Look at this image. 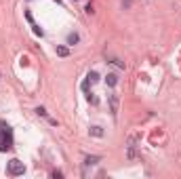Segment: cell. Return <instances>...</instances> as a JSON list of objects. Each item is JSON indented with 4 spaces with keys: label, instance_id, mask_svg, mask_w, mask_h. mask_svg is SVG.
<instances>
[{
    "label": "cell",
    "instance_id": "obj_1",
    "mask_svg": "<svg viewBox=\"0 0 181 179\" xmlns=\"http://www.w3.org/2000/svg\"><path fill=\"white\" fill-rule=\"evenodd\" d=\"M6 173H8L11 177H19V175L25 173V167H23V162H19L17 158H13V160L6 164Z\"/></svg>",
    "mask_w": 181,
    "mask_h": 179
},
{
    "label": "cell",
    "instance_id": "obj_2",
    "mask_svg": "<svg viewBox=\"0 0 181 179\" xmlns=\"http://www.w3.org/2000/svg\"><path fill=\"white\" fill-rule=\"evenodd\" d=\"M127 158L129 160H135L137 158V135L129 137V143H127Z\"/></svg>",
    "mask_w": 181,
    "mask_h": 179
},
{
    "label": "cell",
    "instance_id": "obj_3",
    "mask_svg": "<svg viewBox=\"0 0 181 179\" xmlns=\"http://www.w3.org/2000/svg\"><path fill=\"white\" fill-rule=\"evenodd\" d=\"M107 103H110V112H112V116L116 118V116H118V105H120L118 95H116V93H110V95H107Z\"/></svg>",
    "mask_w": 181,
    "mask_h": 179
},
{
    "label": "cell",
    "instance_id": "obj_4",
    "mask_svg": "<svg viewBox=\"0 0 181 179\" xmlns=\"http://www.w3.org/2000/svg\"><path fill=\"white\" fill-rule=\"evenodd\" d=\"M105 82H107L110 87H116V85H118V76H116V74H107V76H105Z\"/></svg>",
    "mask_w": 181,
    "mask_h": 179
},
{
    "label": "cell",
    "instance_id": "obj_5",
    "mask_svg": "<svg viewBox=\"0 0 181 179\" xmlns=\"http://www.w3.org/2000/svg\"><path fill=\"white\" fill-rule=\"evenodd\" d=\"M99 160H101L99 156H87V158H84V164H87V167H93V164H97Z\"/></svg>",
    "mask_w": 181,
    "mask_h": 179
},
{
    "label": "cell",
    "instance_id": "obj_6",
    "mask_svg": "<svg viewBox=\"0 0 181 179\" xmlns=\"http://www.w3.org/2000/svg\"><path fill=\"white\" fill-rule=\"evenodd\" d=\"M57 55H59V57H67V55H70V48L63 46V45H59L57 46Z\"/></svg>",
    "mask_w": 181,
    "mask_h": 179
},
{
    "label": "cell",
    "instance_id": "obj_7",
    "mask_svg": "<svg viewBox=\"0 0 181 179\" xmlns=\"http://www.w3.org/2000/svg\"><path fill=\"white\" fill-rule=\"evenodd\" d=\"M97 80H99V74H97V72H89V76H87V82H89V85H95Z\"/></svg>",
    "mask_w": 181,
    "mask_h": 179
},
{
    "label": "cell",
    "instance_id": "obj_8",
    "mask_svg": "<svg viewBox=\"0 0 181 179\" xmlns=\"http://www.w3.org/2000/svg\"><path fill=\"white\" fill-rule=\"evenodd\" d=\"M90 135L93 137H103V129L101 127H90Z\"/></svg>",
    "mask_w": 181,
    "mask_h": 179
},
{
    "label": "cell",
    "instance_id": "obj_9",
    "mask_svg": "<svg viewBox=\"0 0 181 179\" xmlns=\"http://www.w3.org/2000/svg\"><path fill=\"white\" fill-rule=\"evenodd\" d=\"M78 40H80V36H78V34H76V32H72V34H70V36H67V45H76V42H78Z\"/></svg>",
    "mask_w": 181,
    "mask_h": 179
},
{
    "label": "cell",
    "instance_id": "obj_10",
    "mask_svg": "<svg viewBox=\"0 0 181 179\" xmlns=\"http://www.w3.org/2000/svg\"><path fill=\"white\" fill-rule=\"evenodd\" d=\"M36 114H38V116H46V110H44V108H38Z\"/></svg>",
    "mask_w": 181,
    "mask_h": 179
},
{
    "label": "cell",
    "instance_id": "obj_11",
    "mask_svg": "<svg viewBox=\"0 0 181 179\" xmlns=\"http://www.w3.org/2000/svg\"><path fill=\"white\" fill-rule=\"evenodd\" d=\"M131 2H133V0H122V6H124V8H129V6H131Z\"/></svg>",
    "mask_w": 181,
    "mask_h": 179
}]
</instances>
